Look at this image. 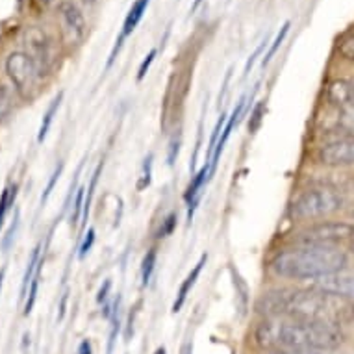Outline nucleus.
Segmentation results:
<instances>
[{"mask_svg": "<svg viewBox=\"0 0 354 354\" xmlns=\"http://www.w3.org/2000/svg\"><path fill=\"white\" fill-rule=\"evenodd\" d=\"M254 342L266 351H334L343 343V332L337 325L304 321L288 315H266L256 326Z\"/></svg>", "mask_w": 354, "mask_h": 354, "instance_id": "1", "label": "nucleus"}, {"mask_svg": "<svg viewBox=\"0 0 354 354\" xmlns=\"http://www.w3.org/2000/svg\"><path fill=\"white\" fill-rule=\"evenodd\" d=\"M258 310L266 315H288V317H297V319L330 323V325L337 326L343 321L345 314H348V306L343 304L342 299L326 295L315 288L271 290L260 299Z\"/></svg>", "mask_w": 354, "mask_h": 354, "instance_id": "2", "label": "nucleus"}, {"mask_svg": "<svg viewBox=\"0 0 354 354\" xmlns=\"http://www.w3.org/2000/svg\"><path fill=\"white\" fill-rule=\"evenodd\" d=\"M347 252L339 245H293L279 250L269 261V269L282 280H315L345 271Z\"/></svg>", "mask_w": 354, "mask_h": 354, "instance_id": "3", "label": "nucleus"}, {"mask_svg": "<svg viewBox=\"0 0 354 354\" xmlns=\"http://www.w3.org/2000/svg\"><path fill=\"white\" fill-rule=\"evenodd\" d=\"M345 206V197L336 187L312 186L297 193L288 206V217L295 223H315L337 214Z\"/></svg>", "mask_w": 354, "mask_h": 354, "instance_id": "4", "label": "nucleus"}, {"mask_svg": "<svg viewBox=\"0 0 354 354\" xmlns=\"http://www.w3.org/2000/svg\"><path fill=\"white\" fill-rule=\"evenodd\" d=\"M354 238V225L343 221H317L310 223L295 236L297 245H339Z\"/></svg>", "mask_w": 354, "mask_h": 354, "instance_id": "5", "label": "nucleus"}, {"mask_svg": "<svg viewBox=\"0 0 354 354\" xmlns=\"http://www.w3.org/2000/svg\"><path fill=\"white\" fill-rule=\"evenodd\" d=\"M315 160L325 167H354V134L345 132L317 147Z\"/></svg>", "mask_w": 354, "mask_h": 354, "instance_id": "6", "label": "nucleus"}, {"mask_svg": "<svg viewBox=\"0 0 354 354\" xmlns=\"http://www.w3.org/2000/svg\"><path fill=\"white\" fill-rule=\"evenodd\" d=\"M6 73L19 93L28 97L30 91L37 86L41 73L26 53H12L6 59Z\"/></svg>", "mask_w": 354, "mask_h": 354, "instance_id": "7", "label": "nucleus"}, {"mask_svg": "<svg viewBox=\"0 0 354 354\" xmlns=\"http://www.w3.org/2000/svg\"><path fill=\"white\" fill-rule=\"evenodd\" d=\"M24 47H26V54L32 58V62H34L41 75L50 69V65L54 62V50L53 41H50L45 30H41L39 26L26 28V32H24Z\"/></svg>", "mask_w": 354, "mask_h": 354, "instance_id": "8", "label": "nucleus"}, {"mask_svg": "<svg viewBox=\"0 0 354 354\" xmlns=\"http://www.w3.org/2000/svg\"><path fill=\"white\" fill-rule=\"evenodd\" d=\"M149 4H151V0H136L134 4H132V8L128 10L127 17H124V23H122L121 34H119L115 45H113V48H111L110 58H108V62H106V67H111V64L115 62L117 54L121 53L124 41L132 35V32H134V30L138 28V24L141 23V19H143V15H145Z\"/></svg>", "mask_w": 354, "mask_h": 354, "instance_id": "9", "label": "nucleus"}, {"mask_svg": "<svg viewBox=\"0 0 354 354\" xmlns=\"http://www.w3.org/2000/svg\"><path fill=\"white\" fill-rule=\"evenodd\" d=\"M58 12L71 43H80L86 35V19H84L80 8L76 6L73 0H64V2H59Z\"/></svg>", "mask_w": 354, "mask_h": 354, "instance_id": "10", "label": "nucleus"}, {"mask_svg": "<svg viewBox=\"0 0 354 354\" xmlns=\"http://www.w3.org/2000/svg\"><path fill=\"white\" fill-rule=\"evenodd\" d=\"M312 288L323 291L326 295L336 297V299H351L354 301V273H336L325 279L315 280Z\"/></svg>", "mask_w": 354, "mask_h": 354, "instance_id": "11", "label": "nucleus"}, {"mask_svg": "<svg viewBox=\"0 0 354 354\" xmlns=\"http://www.w3.org/2000/svg\"><path fill=\"white\" fill-rule=\"evenodd\" d=\"M209 180V163L206 162L201 167V171L195 173V176L189 182L186 193H184V201H186L187 206V223L192 225L193 215L197 212V206L201 204V198H203V189L206 186V182Z\"/></svg>", "mask_w": 354, "mask_h": 354, "instance_id": "12", "label": "nucleus"}, {"mask_svg": "<svg viewBox=\"0 0 354 354\" xmlns=\"http://www.w3.org/2000/svg\"><path fill=\"white\" fill-rule=\"evenodd\" d=\"M326 100L332 106L339 108V111L354 108V80H347V78L332 80L326 87Z\"/></svg>", "mask_w": 354, "mask_h": 354, "instance_id": "13", "label": "nucleus"}, {"mask_svg": "<svg viewBox=\"0 0 354 354\" xmlns=\"http://www.w3.org/2000/svg\"><path fill=\"white\" fill-rule=\"evenodd\" d=\"M206 261H208V254L201 256L197 263H195L192 271H189V274L184 279V282L180 284V290H178V293H176V299H174L173 302V314H178V312L182 310V306L186 304L187 295L192 293V290L195 288V284H197V280L198 277H201V273H203Z\"/></svg>", "mask_w": 354, "mask_h": 354, "instance_id": "14", "label": "nucleus"}, {"mask_svg": "<svg viewBox=\"0 0 354 354\" xmlns=\"http://www.w3.org/2000/svg\"><path fill=\"white\" fill-rule=\"evenodd\" d=\"M228 271H230V279H232L234 291H236V304H238L239 315H245L247 314V310H249V301H250L249 286H247L243 277L239 274L238 269L234 268V263H230Z\"/></svg>", "mask_w": 354, "mask_h": 354, "instance_id": "15", "label": "nucleus"}, {"mask_svg": "<svg viewBox=\"0 0 354 354\" xmlns=\"http://www.w3.org/2000/svg\"><path fill=\"white\" fill-rule=\"evenodd\" d=\"M62 102H64V91H62V93H59L58 97L50 102V106H48L47 111H45L43 121H41L39 132H37V143H43V141L47 140L48 130H50V127H53L54 117L58 115V110H59V106H62Z\"/></svg>", "mask_w": 354, "mask_h": 354, "instance_id": "16", "label": "nucleus"}, {"mask_svg": "<svg viewBox=\"0 0 354 354\" xmlns=\"http://www.w3.org/2000/svg\"><path fill=\"white\" fill-rule=\"evenodd\" d=\"M121 295L117 293L115 301L111 304V315H110V321H111V326H110V337H108V354L113 353V345L117 342V336H119V332H121Z\"/></svg>", "mask_w": 354, "mask_h": 354, "instance_id": "17", "label": "nucleus"}, {"mask_svg": "<svg viewBox=\"0 0 354 354\" xmlns=\"http://www.w3.org/2000/svg\"><path fill=\"white\" fill-rule=\"evenodd\" d=\"M39 261H41V245H37V247L32 250V254H30L28 258V263H26L23 284H21V299H26V297H28L30 284H32V279H34V273H35V269H37V266H39Z\"/></svg>", "mask_w": 354, "mask_h": 354, "instance_id": "18", "label": "nucleus"}, {"mask_svg": "<svg viewBox=\"0 0 354 354\" xmlns=\"http://www.w3.org/2000/svg\"><path fill=\"white\" fill-rule=\"evenodd\" d=\"M102 169H104V162H100L97 167H95L93 174H91V182L86 189V203H84V215H82V227L86 228L87 225V217H89V209H91V203H93L95 197V189L99 186L100 174H102Z\"/></svg>", "mask_w": 354, "mask_h": 354, "instance_id": "19", "label": "nucleus"}, {"mask_svg": "<svg viewBox=\"0 0 354 354\" xmlns=\"http://www.w3.org/2000/svg\"><path fill=\"white\" fill-rule=\"evenodd\" d=\"M156 261H158V252L156 249L152 247V249L147 250V254L143 256V261H141V284L143 288L151 284L152 273H154V269H156Z\"/></svg>", "mask_w": 354, "mask_h": 354, "instance_id": "20", "label": "nucleus"}, {"mask_svg": "<svg viewBox=\"0 0 354 354\" xmlns=\"http://www.w3.org/2000/svg\"><path fill=\"white\" fill-rule=\"evenodd\" d=\"M290 28H291V23H290V21H286V23L282 24V28H280L279 34H277V37H274V39H273V43H271V47H269V50H268V53H266V56L261 58V67H263V69H266V67H268V65L271 64V59L274 58V54L279 53V48L282 47V43H284L286 35H288Z\"/></svg>", "mask_w": 354, "mask_h": 354, "instance_id": "21", "label": "nucleus"}, {"mask_svg": "<svg viewBox=\"0 0 354 354\" xmlns=\"http://www.w3.org/2000/svg\"><path fill=\"white\" fill-rule=\"evenodd\" d=\"M15 197H17V186H8L0 195V228L4 227V221H6L10 208L15 203Z\"/></svg>", "mask_w": 354, "mask_h": 354, "instance_id": "22", "label": "nucleus"}, {"mask_svg": "<svg viewBox=\"0 0 354 354\" xmlns=\"http://www.w3.org/2000/svg\"><path fill=\"white\" fill-rule=\"evenodd\" d=\"M41 268H43V258H41L39 266H37V269H35L34 279H32V284H30L28 297H26V302H24V315H30V314H32V310H34L35 299H37V290H39Z\"/></svg>", "mask_w": 354, "mask_h": 354, "instance_id": "23", "label": "nucleus"}, {"mask_svg": "<svg viewBox=\"0 0 354 354\" xmlns=\"http://www.w3.org/2000/svg\"><path fill=\"white\" fill-rule=\"evenodd\" d=\"M84 203H86V187H78L76 195L73 198V212H71V225L76 227L78 223H82V215H84Z\"/></svg>", "mask_w": 354, "mask_h": 354, "instance_id": "24", "label": "nucleus"}, {"mask_svg": "<svg viewBox=\"0 0 354 354\" xmlns=\"http://www.w3.org/2000/svg\"><path fill=\"white\" fill-rule=\"evenodd\" d=\"M154 156L149 154V156L143 160V167H141V174H140V180H138V192H145L147 187L151 186L152 182V165H154Z\"/></svg>", "mask_w": 354, "mask_h": 354, "instance_id": "25", "label": "nucleus"}, {"mask_svg": "<svg viewBox=\"0 0 354 354\" xmlns=\"http://www.w3.org/2000/svg\"><path fill=\"white\" fill-rule=\"evenodd\" d=\"M263 115H266V100L256 102L252 111H250V121H249V132L256 134L260 130L261 122H263Z\"/></svg>", "mask_w": 354, "mask_h": 354, "instance_id": "26", "label": "nucleus"}, {"mask_svg": "<svg viewBox=\"0 0 354 354\" xmlns=\"http://www.w3.org/2000/svg\"><path fill=\"white\" fill-rule=\"evenodd\" d=\"M176 221H178L176 214H174V212H171V214H169L167 217L162 221V227H160V230L156 232V238L158 239L169 238V236L174 232V228H176Z\"/></svg>", "mask_w": 354, "mask_h": 354, "instance_id": "27", "label": "nucleus"}, {"mask_svg": "<svg viewBox=\"0 0 354 354\" xmlns=\"http://www.w3.org/2000/svg\"><path fill=\"white\" fill-rule=\"evenodd\" d=\"M62 173H64V163H59L58 167L54 169V173L50 174V180H48L47 187H45V192H43V195H41V206H43V204H45L48 201V197H50V193L54 192V187H56V184H58Z\"/></svg>", "mask_w": 354, "mask_h": 354, "instance_id": "28", "label": "nucleus"}, {"mask_svg": "<svg viewBox=\"0 0 354 354\" xmlns=\"http://www.w3.org/2000/svg\"><path fill=\"white\" fill-rule=\"evenodd\" d=\"M93 243H95V228H87L86 238H84L80 249H78L80 250V252H78V258H80V260H84V258L87 256V252L93 249Z\"/></svg>", "mask_w": 354, "mask_h": 354, "instance_id": "29", "label": "nucleus"}, {"mask_svg": "<svg viewBox=\"0 0 354 354\" xmlns=\"http://www.w3.org/2000/svg\"><path fill=\"white\" fill-rule=\"evenodd\" d=\"M180 143H182L180 134H178V136L174 134L173 138H171V143H169V152H167V163H169V165H174V162H176V158H178V152H180Z\"/></svg>", "mask_w": 354, "mask_h": 354, "instance_id": "30", "label": "nucleus"}, {"mask_svg": "<svg viewBox=\"0 0 354 354\" xmlns=\"http://www.w3.org/2000/svg\"><path fill=\"white\" fill-rule=\"evenodd\" d=\"M156 54H158V48H152L151 53L145 56V59L141 62L140 69H138V82H141L143 78H145L147 73H149V69H151L152 62H154V58H156Z\"/></svg>", "mask_w": 354, "mask_h": 354, "instance_id": "31", "label": "nucleus"}, {"mask_svg": "<svg viewBox=\"0 0 354 354\" xmlns=\"http://www.w3.org/2000/svg\"><path fill=\"white\" fill-rule=\"evenodd\" d=\"M268 43H269V39H268V37H266V39H263V41H261V43H260V47L256 48L254 53L250 54V56H249V59H247V64H245L243 76H247V75H249V73H250V69H252V67H254L256 59L260 58V56H261V53H263V48L268 47Z\"/></svg>", "mask_w": 354, "mask_h": 354, "instance_id": "32", "label": "nucleus"}, {"mask_svg": "<svg viewBox=\"0 0 354 354\" xmlns=\"http://www.w3.org/2000/svg\"><path fill=\"white\" fill-rule=\"evenodd\" d=\"M339 53H342L343 58L354 62V35H351L348 39L343 41L342 47H339Z\"/></svg>", "mask_w": 354, "mask_h": 354, "instance_id": "33", "label": "nucleus"}, {"mask_svg": "<svg viewBox=\"0 0 354 354\" xmlns=\"http://www.w3.org/2000/svg\"><path fill=\"white\" fill-rule=\"evenodd\" d=\"M17 228H19V212H15V217H13L12 228L8 230L6 239H4V249H8V247H10V243H12V239L15 238V232H17Z\"/></svg>", "mask_w": 354, "mask_h": 354, "instance_id": "34", "label": "nucleus"}, {"mask_svg": "<svg viewBox=\"0 0 354 354\" xmlns=\"http://www.w3.org/2000/svg\"><path fill=\"white\" fill-rule=\"evenodd\" d=\"M110 290H111V280H106L104 284L100 286L99 295H97V302H99V304H106V302H108V297H110Z\"/></svg>", "mask_w": 354, "mask_h": 354, "instance_id": "35", "label": "nucleus"}, {"mask_svg": "<svg viewBox=\"0 0 354 354\" xmlns=\"http://www.w3.org/2000/svg\"><path fill=\"white\" fill-rule=\"evenodd\" d=\"M268 354H323L317 351H293V348H279V351H268Z\"/></svg>", "mask_w": 354, "mask_h": 354, "instance_id": "36", "label": "nucleus"}, {"mask_svg": "<svg viewBox=\"0 0 354 354\" xmlns=\"http://www.w3.org/2000/svg\"><path fill=\"white\" fill-rule=\"evenodd\" d=\"M78 354H93V348H91V343L84 339V342L78 345Z\"/></svg>", "mask_w": 354, "mask_h": 354, "instance_id": "37", "label": "nucleus"}, {"mask_svg": "<svg viewBox=\"0 0 354 354\" xmlns=\"http://www.w3.org/2000/svg\"><path fill=\"white\" fill-rule=\"evenodd\" d=\"M180 354H193V345H192V343H189V342L184 343V345H182Z\"/></svg>", "mask_w": 354, "mask_h": 354, "instance_id": "38", "label": "nucleus"}, {"mask_svg": "<svg viewBox=\"0 0 354 354\" xmlns=\"http://www.w3.org/2000/svg\"><path fill=\"white\" fill-rule=\"evenodd\" d=\"M65 302H67V293H64V297H62V304H59V319H62L65 314Z\"/></svg>", "mask_w": 354, "mask_h": 354, "instance_id": "39", "label": "nucleus"}, {"mask_svg": "<svg viewBox=\"0 0 354 354\" xmlns=\"http://www.w3.org/2000/svg\"><path fill=\"white\" fill-rule=\"evenodd\" d=\"M201 4H203V0H195V2H193V6H192V13L197 12L198 6H201Z\"/></svg>", "mask_w": 354, "mask_h": 354, "instance_id": "40", "label": "nucleus"}, {"mask_svg": "<svg viewBox=\"0 0 354 354\" xmlns=\"http://www.w3.org/2000/svg\"><path fill=\"white\" fill-rule=\"evenodd\" d=\"M348 315H351V317H353V319H354V301L351 302V304H348Z\"/></svg>", "mask_w": 354, "mask_h": 354, "instance_id": "41", "label": "nucleus"}, {"mask_svg": "<svg viewBox=\"0 0 354 354\" xmlns=\"http://www.w3.org/2000/svg\"><path fill=\"white\" fill-rule=\"evenodd\" d=\"M154 354H167V351H165V347H158Z\"/></svg>", "mask_w": 354, "mask_h": 354, "instance_id": "42", "label": "nucleus"}, {"mask_svg": "<svg viewBox=\"0 0 354 354\" xmlns=\"http://www.w3.org/2000/svg\"><path fill=\"white\" fill-rule=\"evenodd\" d=\"M82 2H84L86 6H93V4H95V2H97V0H82Z\"/></svg>", "mask_w": 354, "mask_h": 354, "instance_id": "43", "label": "nucleus"}, {"mask_svg": "<svg viewBox=\"0 0 354 354\" xmlns=\"http://www.w3.org/2000/svg\"><path fill=\"white\" fill-rule=\"evenodd\" d=\"M348 250H351V252H353V254H354V238L351 239V241H348Z\"/></svg>", "mask_w": 354, "mask_h": 354, "instance_id": "44", "label": "nucleus"}, {"mask_svg": "<svg viewBox=\"0 0 354 354\" xmlns=\"http://www.w3.org/2000/svg\"><path fill=\"white\" fill-rule=\"evenodd\" d=\"M2 279H4V274L0 273V288H2Z\"/></svg>", "mask_w": 354, "mask_h": 354, "instance_id": "45", "label": "nucleus"}, {"mask_svg": "<svg viewBox=\"0 0 354 354\" xmlns=\"http://www.w3.org/2000/svg\"><path fill=\"white\" fill-rule=\"evenodd\" d=\"M41 2H45V4H48V2H53V0H41Z\"/></svg>", "mask_w": 354, "mask_h": 354, "instance_id": "46", "label": "nucleus"}]
</instances>
